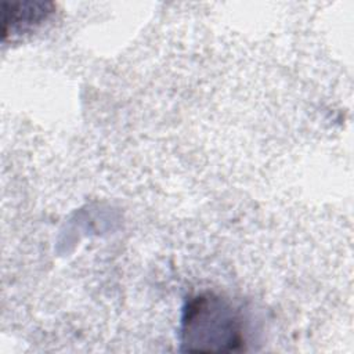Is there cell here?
Returning <instances> with one entry per match:
<instances>
[{"mask_svg": "<svg viewBox=\"0 0 354 354\" xmlns=\"http://www.w3.org/2000/svg\"><path fill=\"white\" fill-rule=\"evenodd\" d=\"M184 342L195 350L235 348L242 342L241 328L232 308L218 297L195 299L185 310Z\"/></svg>", "mask_w": 354, "mask_h": 354, "instance_id": "6da1fadb", "label": "cell"}, {"mask_svg": "<svg viewBox=\"0 0 354 354\" xmlns=\"http://www.w3.org/2000/svg\"><path fill=\"white\" fill-rule=\"evenodd\" d=\"M50 11H46V4L43 3H18V4H4V18H3V35L24 30L32 24H39Z\"/></svg>", "mask_w": 354, "mask_h": 354, "instance_id": "7a4b0ae2", "label": "cell"}]
</instances>
